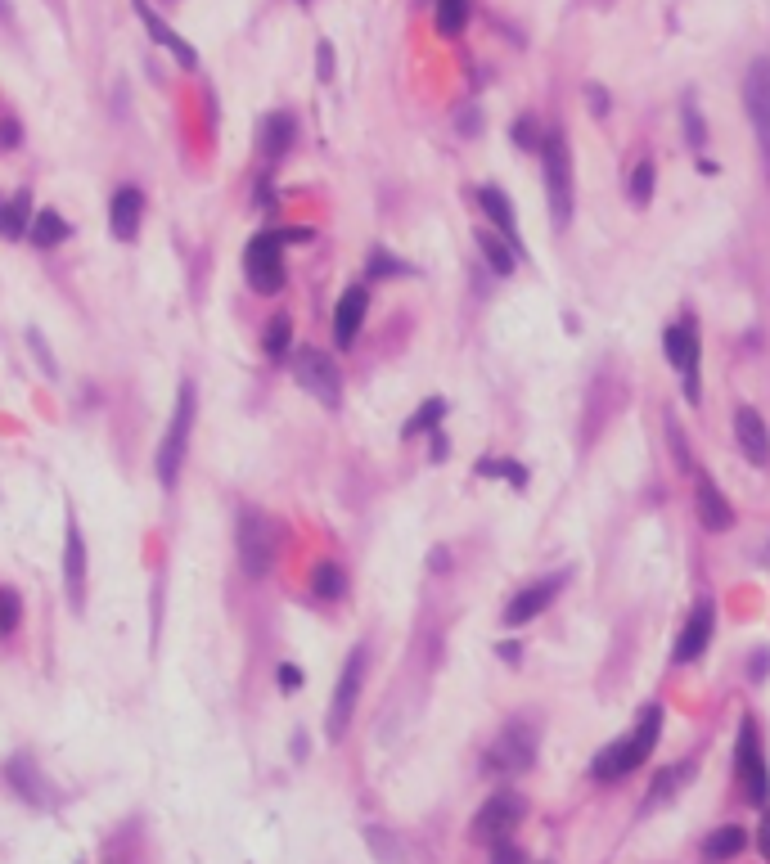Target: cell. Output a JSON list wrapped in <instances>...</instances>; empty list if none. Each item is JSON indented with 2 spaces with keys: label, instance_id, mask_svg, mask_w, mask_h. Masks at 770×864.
I'll return each mask as SVG.
<instances>
[{
  "label": "cell",
  "instance_id": "484cf974",
  "mask_svg": "<svg viewBox=\"0 0 770 864\" xmlns=\"http://www.w3.org/2000/svg\"><path fill=\"white\" fill-rule=\"evenodd\" d=\"M478 248H482V257H487V266L496 270V275H514V266H518V252L509 248L500 234H491V230H478Z\"/></svg>",
  "mask_w": 770,
  "mask_h": 864
},
{
  "label": "cell",
  "instance_id": "ba28073f",
  "mask_svg": "<svg viewBox=\"0 0 770 864\" xmlns=\"http://www.w3.org/2000/svg\"><path fill=\"white\" fill-rule=\"evenodd\" d=\"M662 347H667V360L680 369V383H685V401L698 405L703 401V387H698V333H694V320H676L667 324L662 333Z\"/></svg>",
  "mask_w": 770,
  "mask_h": 864
},
{
  "label": "cell",
  "instance_id": "d590c367",
  "mask_svg": "<svg viewBox=\"0 0 770 864\" xmlns=\"http://www.w3.org/2000/svg\"><path fill=\"white\" fill-rule=\"evenodd\" d=\"M514 144H518V149H541V131H536V117H518V122H514Z\"/></svg>",
  "mask_w": 770,
  "mask_h": 864
},
{
  "label": "cell",
  "instance_id": "5b68a950",
  "mask_svg": "<svg viewBox=\"0 0 770 864\" xmlns=\"http://www.w3.org/2000/svg\"><path fill=\"white\" fill-rule=\"evenodd\" d=\"M190 428H194V383H181L172 423H167V437H163V446H158V482H163L167 491H172L176 477H181L185 450H190Z\"/></svg>",
  "mask_w": 770,
  "mask_h": 864
},
{
  "label": "cell",
  "instance_id": "8d00e7d4",
  "mask_svg": "<svg viewBox=\"0 0 770 864\" xmlns=\"http://www.w3.org/2000/svg\"><path fill=\"white\" fill-rule=\"evenodd\" d=\"M689 774V765H676V770H667V774H658V779H653V801H662V797H671V792H676V783L685 779Z\"/></svg>",
  "mask_w": 770,
  "mask_h": 864
},
{
  "label": "cell",
  "instance_id": "603a6c76",
  "mask_svg": "<svg viewBox=\"0 0 770 864\" xmlns=\"http://www.w3.org/2000/svg\"><path fill=\"white\" fill-rule=\"evenodd\" d=\"M748 846V833H743L739 824H721L712 837L703 842V860L707 864H721V860H734V855Z\"/></svg>",
  "mask_w": 770,
  "mask_h": 864
},
{
  "label": "cell",
  "instance_id": "6da1fadb",
  "mask_svg": "<svg viewBox=\"0 0 770 864\" xmlns=\"http://www.w3.org/2000/svg\"><path fill=\"white\" fill-rule=\"evenodd\" d=\"M658 734H662V707L649 702V707L640 711V725H635L626 738L608 743L604 752L590 761V774H595V779H622V774H631L635 765H644V756L658 747Z\"/></svg>",
  "mask_w": 770,
  "mask_h": 864
},
{
  "label": "cell",
  "instance_id": "7c38bea8",
  "mask_svg": "<svg viewBox=\"0 0 770 864\" xmlns=\"http://www.w3.org/2000/svg\"><path fill=\"white\" fill-rule=\"evenodd\" d=\"M361 680H365V648H352L343 662V675H338L334 702H329V738L347 734V720H352L356 698H361Z\"/></svg>",
  "mask_w": 770,
  "mask_h": 864
},
{
  "label": "cell",
  "instance_id": "cb8c5ba5",
  "mask_svg": "<svg viewBox=\"0 0 770 864\" xmlns=\"http://www.w3.org/2000/svg\"><path fill=\"white\" fill-rule=\"evenodd\" d=\"M293 131H298V126H293V117L289 113H271L262 122V153L266 158H284V153H289V144H293Z\"/></svg>",
  "mask_w": 770,
  "mask_h": 864
},
{
  "label": "cell",
  "instance_id": "f546056e",
  "mask_svg": "<svg viewBox=\"0 0 770 864\" xmlns=\"http://www.w3.org/2000/svg\"><path fill=\"white\" fill-rule=\"evenodd\" d=\"M311 590H316V599H343V590H347L343 567L338 563H316L311 567Z\"/></svg>",
  "mask_w": 770,
  "mask_h": 864
},
{
  "label": "cell",
  "instance_id": "2e32d148",
  "mask_svg": "<svg viewBox=\"0 0 770 864\" xmlns=\"http://www.w3.org/2000/svg\"><path fill=\"white\" fill-rule=\"evenodd\" d=\"M734 441H739V450L757 468L770 464V432H766V419H761L752 405H739V410H734Z\"/></svg>",
  "mask_w": 770,
  "mask_h": 864
},
{
  "label": "cell",
  "instance_id": "44dd1931",
  "mask_svg": "<svg viewBox=\"0 0 770 864\" xmlns=\"http://www.w3.org/2000/svg\"><path fill=\"white\" fill-rule=\"evenodd\" d=\"M136 14H140V23H145V27H149V32H154V41H158V45H167V50H172V54H176V59H181V63H185V68H199V54H194V50H190V41H185V36H176V32H172V27H167V23H163V18H158V14H154V9H149V5H145V0H136Z\"/></svg>",
  "mask_w": 770,
  "mask_h": 864
},
{
  "label": "cell",
  "instance_id": "7a4b0ae2",
  "mask_svg": "<svg viewBox=\"0 0 770 864\" xmlns=\"http://www.w3.org/2000/svg\"><path fill=\"white\" fill-rule=\"evenodd\" d=\"M280 536L284 527L262 509H244L239 513V531H235V545H239V563L253 581H262L266 572L275 567V554H280Z\"/></svg>",
  "mask_w": 770,
  "mask_h": 864
},
{
  "label": "cell",
  "instance_id": "277c9868",
  "mask_svg": "<svg viewBox=\"0 0 770 864\" xmlns=\"http://www.w3.org/2000/svg\"><path fill=\"white\" fill-rule=\"evenodd\" d=\"M541 162H545V194H550V216L559 230H568L572 221V149L568 135L550 131L541 135Z\"/></svg>",
  "mask_w": 770,
  "mask_h": 864
},
{
  "label": "cell",
  "instance_id": "60d3db41",
  "mask_svg": "<svg viewBox=\"0 0 770 864\" xmlns=\"http://www.w3.org/2000/svg\"><path fill=\"white\" fill-rule=\"evenodd\" d=\"M586 99L595 104V113H608V90L604 86H586Z\"/></svg>",
  "mask_w": 770,
  "mask_h": 864
},
{
  "label": "cell",
  "instance_id": "4fadbf2b",
  "mask_svg": "<svg viewBox=\"0 0 770 864\" xmlns=\"http://www.w3.org/2000/svg\"><path fill=\"white\" fill-rule=\"evenodd\" d=\"M559 590H563V576L559 572L545 576V581H536V585H523V590L509 599V608H505V626H523V621L541 617V612L554 603V594H559Z\"/></svg>",
  "mask_w": 770,
  "mask_h": 864
},
{
  "label": "cell",
  "instance_id": "52a82bcc",
  "mask_svg": "<svg viewBox=\"0 0 770 864\" xmlns=\"http://www.w3.org/2000/svg\"><path fill=\"white\" fill-rule=\"evenodd\" d=\"M743 108H748L752 131H757L761 162L770 167V59H766V54H761V59H752L748 72H743Z\"/></svg>",
  "mask_w": 770,
  "mask_h": 864
},
{
  "label": "cell",
  "instance_id": "9a60e30c",
  "mask_svg": "<svg viewBox=\"0 0 770 864\" xmlns=\"http://www.w3.org/2000/svg\"><path fill=\"white\" fill-rule=\"evenodd\" d=\"M140 221H145V194H140L136 185H122L118 194H113V203H109V230H113V239L136 243Z\"/></svg>",
  "mask_w": 770,
  "mask_h": 864
},
{
  "label": "cell",
  "instance_id": "e575fe53",
  "mask_svg": "<svg viewBox=\"0 0 770 864\" xmlns=\"http://www.w3.org/2000/svg\"><path fill=\"white\" fill-rule=\"evenodd\" d=\"M365 842H370V851H374V860L379 864H401V851H397V842H392L383 828H365Z\"/></svg>",
  "mask_w": 770,
  "mask_h": 864
},
{
  "label": "cell",
  "instance_id": "ab89813d",
  "mask_svg": "<svg viewBox=\"0 0 770 864\" xmlns=\"http://www.w3.org/2000/svg\"><path fill=\"white\" fill-rule=\"evenodd\" d=\"M280 689H284V693H293V689H302V671H298V666H289V662H284V666H280Z\"/></svg>",
  "mask_w": 770,
  "mask_h": 864
},
{
  "label": "cell",
  "instance_id": "8fae6325",
  "mask_svg": "<svg viewBox=\"0 0 770 864\" xmlns=\"http://www.w3.org/2000/svg\"><path fill=\"white\" fill-rule=\"evenodd\" d=\"M523 815H527L523 797L500 788V792H491V797L482 801V810L473 815V837H478V842H500V837H509V828H518Z\"/></svg>",
  "mask_w": 770,
  "mask_h": 864
},
{
  "label": "cell",
  "instance_id": "bcb514c9",
  "mask_svg": "<svg viewBox=\"0 0 770 864\" xmlns=\"http://www.w3.org/2000/svg\"><path fill=\"white\" fill-rule=\"evenodd\" d=\"M761 851L770 855V819H766V833H761Z\"/></svg>",
  "mask_w": 770,
  "mask_h": 864
},
{
  "label": "cell",
  "instance_id": "d6986e66",
  "mask_svg": "<svg viewBox=\"0 0 770 864\" xmlns=\"http://www.w3.org/2000/svg\"><path fill=\"white\" fill-rule=\"evenodd\" d=\"M478 203H482V212H487V221L500 230V239H505L514 252H523V239H518V221H514V203L505 198V189L482 185V189H478Z\"/></svg>",
  "mask_w": 770,
  "mask_h": 864
},
{
  "label": "cell",
  "instance_id": "3957f363",
  "mask_svg": "<svg viewBox=\"0 0 770 864\" xmlns=\"http://www.w3.org/2000/svg\"><path fill=\"white\" fill-rule=\"evenodd\" d=\"M293 239H307V230H266L244 248V275L253 279L257 293L271 297L284 288V252L280 248Z\"/></svg>",
  "mask_w": 770,
  "mask_h": 864
},
{
  "label": "cell",
  "instance_id": "30bf717a",
  "mask_svg": "<svg viewBox=\"0 0 770 864\" xmlns=\"http://www.w3.org/2000/svg\"><path fill=\"white\" fill-rule=\"evenodd\" d=\"M734 770H739V779H743V788H748V801H752V806H766L770 779H766V756H761V738H757V725H752V720H743V725H739Z\"/></svg>",
  "mask_w": 770,
  "mask_h": 864
},
{
  "label": "cell",
  "instance_id": "836d02e7",
  "mask_svg": "<svg viewBox=\"0 0 770 864\" xmlns=\"http://www.w3.org/2000/svg\"><path fill=\"white\" fill-rule=\"evenodd\" d=\"M23 617V599L19 590H10V585H0V635H10L14 626H19Z\"/></svg>",
  "mask_w": 770,
  "mask_h": 864
},
{
  "label": "cell",
  "instance_id": "d6a6232c",
  "mask_svg": "<svg viewBox=\"0 0 770 864\" xmlns=\"http://www.w3.org/2000/svg\"><path fill=\"white\" fill-rule=\"evenodd\" d=\"M680 117H685V140H689V149H703V144H707V126H703V117H698L694 95L680 99Z\"/></svg>",
  "mask_w": 770,
  "mask_h": 864
},
{
  "label": "cell",
  "instance_id": "8992f818",
  "mask_svg": "<svg viewBox=\"0 0 770 864\" xmlns=\"http://www.w3.org/2000/svg\"><path fill=\"white\" fill-rule=\"evenodd\" d=\"M532 761H536V725H527V720H509V725L500 729L496 743L487 747L482 770L487 774H523Z\"/></svg>",
  "mask_w": 770,
  "mask_h": 864
},
{
  "label": "cell",
  "instance_id": "5bb4252c",
  "mask_svg": "<svg viewBox=\"0 0 770 864\" xmlns=\"http://www.w3.org/2000/svg\"><path fill=\"white\" fill-rule=\"evenodd\" d=\"M64 590L73 608L86 603V540L73 513H68V536H64Z\"/></svg>",
  "mask_w": 770,
  "mask_h": 864
},
{
  "label": "cell",
  "instance_id": "7bdbcfd3",
  "mask_svg": "<svg viewBox=\"0 0 770 864\" xmlns=\"http://www.w3.org/2000/svg\"><path fill=\"white\" fill-rule=\"evenodd\" d=\"M0 140H5V149H19V122H5V131H0Z\"/></svg>",
  "mask_w": 770,
  "mask_h": 864
},
{
  "label": "cell",
  "instance_id": "b9f144b4",
  "mask_svg": "<svg viewBox=\"0 0 770 864\" xmlns=\"http://www.w3.org/2000/svg\"><path fill=\"white\" fill-rule=\"evenodd\" d=\"M316 59H320V77H334V50H329V45H320Z\"/></svg>",
  "mask_w": 770,
  "mask_h": 864
},
{
  "label": "cell",
  "instance_id": "9c48e42d",
  "mask_svg": "<svg viewBox=\"0 0 770 864\" xmlns=\"http://www.w3.org/2000/svg\"><path fill=\"white\" fill-rule=\"evenodd\" d=\"M293 378H298L302 392H311L325 405H338V396H343V374H338L334 360L320 356L316 347H302L298 356H293Z\"/></svg>",
  "mask_w": 770,
  "mask_h": 864
},
{
  "label": "cell",
  "instance_id": "d4e9b609",
  "mask_svg": "<svg viewBox=\"0 0 770 864\" xmlns=\"http://www.w3.org/2000/svg\"><path fill=\"white\" fill-rule=\"evenodd\" d=\"M28 225H32V198L28 194H14L0 203V234H5V239L28 234Z\"/></svg>",
  "mask_w": 770,
  "mask_h": 864
},
{
  "label": "cell",
  "instance_id": "f1b7e54d",
  "mask_svg": "<svg viewBox=\"0 0 770 864\" xmlns=\"http://www.w3.org/2000/svg\"><path fill=\"white\" fill-rule=\"evenodd\" d=\"M446 414V401L442 396H433V401H424L415 414L406 419V428H401V437H424V432H437V423H442Z\"/></svg>",
  "mask_w": 770,
  "mask_h": 864
},
{
  "label": "cell",
  "instance_id": "7dc6e473",
  "mask_svg": "<svg viewBox=\"0 0 770 864\" xmlns=\"http://www.w3.org/2000/svg\"><path fill=\"white\" fill-rule=\"evenodd\" d=\"M0 14H5V0H0Z\"/></svg>",
  "mask_w": 770,
  "mask_h": 864
},
{
  "label": "cell",
  "instance_id": "f6af8a7d",
  "mask_svg": "<svg viewBox=\"0 0 770 864\" xmlns=\"http://www.w3.org/2000/svg\"><path fill=\"white\" fill-rule=\"evenodd\" d=\"M500 657H505V662H518V644H500Z\"/></svg>",
  "mask_w": 770,
  "mask_h": 864
},
{
  "label": "cell",
  "instance_id": "74e56055",
  "mask_svg": "<svg viewBox=\"0 0 770 864\" xmlns=\"http://www.w3.org/2000/svg\"><path fill=\"white\" fill-rule=\"evenodd\" d=\"M491 864H523V851L509 837H500V842H491Z\"/></svg>",
  "mask_w": 770,
  "mask_h": 864
},
{
  "label": "cell",
  "instance_id": "4dcf8cb0",
  "mask_svg": "<svg viewBox=\"0 0 770 864\" xmlns=\"http://www.w3.org/2000/svg\"><path fill=\"white\" fill-rule=\"evenodd\" d=\"M464 23H469V0H437V32L460 36Z\"/></svg>",
  "mask_w": 770,
  "mask_h": 864
},
{
  "label": "cell",
  "instance_id": "f35d334b",
  "mask_svg": "<svg viewBox=\"0 0 770 864\" xmlns=\"http://www.w3.org/2000/svg\"><path fill=\"white\" fill-rule=\"evenodd\" d=\"M370 275H406V266H401V261H392L388 252H374V257H370Z\"/></svg>",
  "mask_w": 770,
  "mask_h": 864
},
{
  "label": "cell",
  "instance_id": "e0dca14e",
  "mask_svg": "<svg viewBox=\"0 0 770 864\" xmlns=\"http://www.w3.org/2000/svg\"><path fill=\"white\" fill-rule=\"evenodd\" d=\"M712 626H716V603L703 599L694 612H689L685 630H680V639H676V662H680V666H685V662H698V657H703L707 639H712Z\"/></svg>",
  "mask_w": 770,
  "mask_h": 864
},
{
  "label": "cell",
  "instance_id": "ac0fdd59",
  "mask_svg": "<svg viewBox=\"0 0 770 864\" xmlns=\"http://www.w3.org/2000/svg\"><path fill=\"white\" fill-rule=\"evenodd\" d=\"M365 311H370V288L365 284H352L343 297H338V311H334V338L338 347H352L356 333L365 324Z\"/></svg>",
  "mask_w": 770,
  "mask_h": 864
},
{
  "label": "cell",
  "instance_id": "7402d4cb",
  "mask_svg": "<svg viewBox=\"0 0 770 864\" xmlns=\"http://www.w3.org/2000/svg\"><path fill=\"white\" fill-rule=\"evenodd\" d=\"M28 234H32V243H37V248H59L64 239H73V225H68L55 207H41V212H32Z\"/></svg>",
  "mask_w": 770,
  "mask_h": 864
},
{
  "label": "cell",
  "instance_id": "4316f807",
  "mask_svg": "<svg viewBox=\"0 0 770 864\" xmlns=\"http://www.w3.org/2000/svg\"><path fill=\"white\" fill-rule=\"evenodd\" d=\"M5 774H10V783H14V788H19L28 801H46V783H41V774L32 770L28 756H14L10 770H5Z\"/></svg>",
  "mask_w": 770,
  "mask_h": 864
},
{
  "label": "cell",
  "instance_id": "83f0119b",
  "mask_svg": "<svg viewBox=\"0 0 770 864\" xmlns=\"http://www.w3.org/2000/svg\"><path fill=\"white\" fill-rule=\"evenodd\" d=\"M653 180H658V167H653L649 158H640L631 167V176H626V198H631L635 207H649L653 198Z\"/></svg>",
  "mask_w": 770,
  "mask_h": 864
},
{
  "label": "cell",
  "instance_id": "1f68e13d",
  "mask_svg": "<svg viewBox=\"0 0 770 864\" xmlns=\"http://www.w3.org/2000/svg\"><path fill=\"white\" fill-rule=\"evenodd\" d=\"M289 342H293V320L289 315H275L271 329H266V338H262L266 356H289Z\"/></svg>",
  "mask_w": 770,
  "mask_h": 864
},
{
  "label": "cell",
  "instance_id": "ee69618b",
  "mask_svg": "<svg viewBox=\"0 0 770 864\" xmlns=\"http://www.w3.org/2000/svg\"><path fill=\"white\" fill-rule=\"evenodd\" d=\"M766 671H770V653H757V657H752V675H757V680H761V675H766Z\"/></svg>",
  "mask_w": 770,
  "mask_h": 864
},
{
  "label": "cell",
  "instance_id": "ffe728a7",
  "mask_svg": "<svg viewBox=\"0 0 770 864\" xmlns=\"http://www.w3.org/2000/svg\"><path fill=\"white\" fill-rule=\"evenodd\" d=\"M698 522H703L707 531H730L734 527V509L730 500L721 495V486L712 482V477H698Z\"/></svg>",
  "mask_w": 770,
  "mask_h": 864
}]
</instances>
